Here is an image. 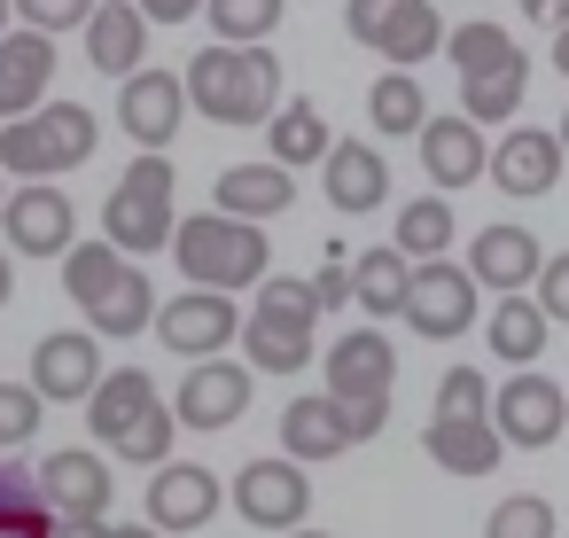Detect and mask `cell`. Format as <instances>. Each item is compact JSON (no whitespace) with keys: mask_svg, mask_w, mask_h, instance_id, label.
<instances>
[{"mask_svg":"<svg viewBox=\"0 0 569 538\" xmlns=\"http://www.w3.org/2000/svg\"><path fill=\"white\" fill-rule=\"evenodd\" d=\"M0 40H9V0H0Z\"/></svg>","mask_w":569,"mask_h":538,"instance_id":"53","label":"cell"},{"mask_svg":"<svg viewBox=\"0 0 569 538\" xmlns=\"http://www.w3.org/2000/svg\"><path fill=\"white\" fill-rule=\"evenodd\" d=\"M118 273H126V258H118L110 242H71V250H63V289H71V305H94Z\"/></svg>","mask_w":569,"mask_h":538,"instance_id":"38","label":"cell"},{"mask_svg":"<svg viewBox=\"0 0 569 538\" xmlns=\"http://www.w3.org/2000/svg\"><path fill=\"white\" fill-rule=\"evenodd\" d=\"M452 242H460V227H452V203H445V196H413V203L398 211L390 250H398L406 266H429V258H445Z\"/></svg>","mask_w":569,"mask_h":538,"instance_id":"32","label":"cell"},{"mask_svg":"<svg viewBox=\"0 0 569 538\" xmlns=\"http://www.w3.org/2000/svg\"><path fill=\"white\" fill-rule=\"evenodd\" d=\"M336 452H351V429H343V406L328 398V390H305V398H289L281 406V460H336Z\"/></svg>","mask_w":569,"mask_h":538,"instance_id":"22","label":"cell"},{"mask_svg":"<svg viewBox=\"0 0 569 538\" xmlns=\"http://www.w3.org/2000/svg\"><path fill=\"white\" fill-rule=\"evenodd\" d=\"M172 437H180L172 406H149V414H141V421H133L110 452H118V460H141V468H164V460H172Z\"/></svg>","mask_w":569,"mask_h":538,"instance_id":"40","label":"cell"},{"mask_svg":"<svg viewBox=\"0 0 569 538\" xmlns=\"http://www.w3.org/2000/svg\"><path fill=\"white\" fill-rule=\"evenodd\" d=\"M188 118V94H180V71H133L118 87V126L141 141V157H164V141L180 133Z\"/></svg>","mask_w":569,"mask_h":538,"instance_id":"16","label":"cell"},{"mask_svg":"<svg viewBox=\"0 0 569 538\" xmlns=\"http://www.w3.org/2000/svg\"><path fill=\"white\" fill-rule=\"evenodd\" d=\"M9 289H17V266H9V250H0V305H9Z\"/></svg>","mask_w":569,"mask_h":538,"instance_id":"50","label":"cell"},{"mask_svg":"<svg viewBox=\"0 0 569 538\" xmlns=\"http://www.w3.org/2000/svg\"><path fill=\"white\" fill-rule=\"evenodd\" d=\"M102 538H157L149 522H118V530H102Z\"/></svg>","mask_w":569,"mask_h":538,"instance_id":"51","label":"cell"},{"mask_svg":"<svg viewBox=\"0 0 569 538\" xmlns=\"http://www.w3.org/2000/svg\"><path fill=\"white\" fill-rule=\"evenodd\" d=\"M320 188H328V203L343 211V219H359V211H382V196H390V165H382V149L375 141H336L328 157H320Z\"/></svg>","mask_w":569,"mask_h":538,"instance_id":"21","label":"cell"},{"mask_svg":"<svg viewBox=\"0 0 569 538\" xmlns=\"http://www.w3.org/2000/svg\"><path fill=\"white\" fill-rule=\"evenodd\" d=\"M312 297H305V281H289V273H273V281H258V305L242 312V367L250 375H297V367H312Z\"/></svg>","mask_w":569,"mask_h":538,"instance_id":"4","label":"cell"},{"mask_svg":"<svg viewBox=\"0 0 569 538\" xmlns=\"http://www.w3.org/2000/svg\"><path fill=\"white\" fill-rule=\"evenodd\" d=\"M172 258H180L188 289H203V297H242V289L266 281L273 242H266V227H242V219L196 211V219L172 227Z\"/></svg>","mask_w":569,"mask_h":538,"instance_id":"2","label":"cell"},{"mask_svg":"<svg viewBox=\"0 0 569 538\" xmlns=\"http://www.w3.org/2000/svg\"><path fill=\"white\" fill-rule=\"evenodd\" d=\"M483 538H553V499H538V491L499 499L491 522H483Z\"/></svg>","mask_w":569,"mask_h":538,"instance_id":"41","label":"cell"},{"mask_svg":"<svg viewBox=\"0 0 569 538\" xmlns=\"http://www.w3.org/2000/svg\"><path fill=\"white\" fill-rule=\"evenodd\" d=\"M483 336H491V359L522 375V367H538V351H546L553 320H546V312H538L530 297H499V305H491V328H483Z\"/></svg>","mask_w":569,"mask_h":538,"instance_id":"29","label":"cell"},{"mask_svg":"<svg viewBox=\"0 0 569 538\" xmlns=\"http://www.w3.org/2000/svg\"><path fill=\"white\" fill-rule=\"evenodd\" d=\"M522 17H530V24H553V32H561V24H569V0H522Z\"/></svg>","mask_w":569,"mask_h":538,"instance_id":"47","label":"cell"},{"mask_svg":"<svg viewBox=\"0 0 569 538\" xmlns=\"http://www.w3.org/2000/svg\"><path fill=\"white\" fill-rule=\"evenodd\" d=\"M149 320H157V289H149L141 266H126V273L87 305V336H94V343H102V336H141Z\"/></svg>","mask_w":569,"mask_h":538,"instance_id":"28","label":"cell"},{"mask_svg":"<svg viewBox=\"0 0 569 538\" xmlns=\"http://www.w3.org/2000/svg\"><path fill=\"white\" fill-rule=\"evenodd\" d=\"M234 507H242V522L289 538V530H305V515H312V484H305L297 460H250V468L234 476Z\"/></svg>","mask_w":569,"mask_h":538,"instance_id":"14","label":"cell"},{"mask_svg":"<svg viewBox=\"0 0 569 538\" xmlns=\"http://www.w3.org/2000/svg\"><path fill=\"white\" fill-rule=\"evenodd\" d=\"M289 538H328V530H289Z\"/></svg>","mask_w":569,"mask_h":538,"instance_id":"54","label":"cell"},{"mask_svg":"<svg viewBox=\"0 0 569 538\" xmlns=\"http://www.w3.org/2000/svg\"><path fill=\"white\" fill-rule=\"evenodd\" d=\"M48 87H56V40L9 32V40H0V126L32 118L48 102Z\"/></svg>","mask_w":569,"mask_h":538,"instance_id":"18","label":"cell"},{"mask_svg":"<svg viewBox=\"0 0 569 538\" xmlns=\"http://www.w3.org/2000/svg\"><path fill=\"white\" fill-rule=\"evenodd\" d=\"M32 491H40V507H48L56 522H110V499H118L110 460H102V452H87V445L48 452V460H40V476H32Z\"/></svg>","mask_w":569,"mask_h":538,"instance_id":"9","label":"cell"},{"mask_svg":"<svg viewBox=\"0 0 569 538\" xmlns=\"http://www.w3.org/2000/svg\"><path fill=\"white\" fill-rule=\"evenodd\" d=\"M429 421H491V382H483L476 367H445V375H437Z\"/></svg>","mask_w":569,"mask_h":538,"instance_id":"39","label":"cell"},{"mask_svg":"<svg viewBox=\"0 0 569 538\" xmlns=\"http://www.w3.org/2000/svg\"><path fill=\"white\" fill-rule=\"evenodd\" d=\"M219 499H227V484H219L211 468H196V460H164V468L149 476V530H157V538H172V530H203V522L219 515Z\"/></svg>","mask_w":569,"mask_h":538,"instance_id":"15","label":"cell"},{"mask_svg":"<svg viewBox=\"0 0 569 538\" xmlns=\"http://www.w3.org/2000/svg\"><path fill=\"white\" fill-rule=\"evenodd\" d=\"M196 9H203V0H133V17H141V24H188Z\"/></svg>","mask_w":569,"mask_h":538,"instance_id":"46","label":"cell"},{"mask_svg":"<svg viewBox=\"0 0 569 538\" xmlns=\"http://www.w3.org/2000/svg\"><path fill=\"white\" fill-rule=\"evenodd\" d=\"M250 390H258V375L242 359H196L180 398H172V421L180 429H234L250 414Z\"/></svg>","mask_w":569,"mask_h":538,"instance_id":"13","label":"cell"},{"mask_svg":"<svg viewBox=\"0 0 569 538\" xmlns=\"http://www.w3.org/2000/svg\"><path fill=\"white\" fill-rule=\"evenodd\" d=\"M0 203H9V180H0Z\"/></svg>","mask_w":569,"mask_h":538,"instance_id":"55","label":"cell"},{"mask_svg":"<svg viewBox=\"0 0 569 538\" xmlns=\"http://www.w3.org/2000/svg\"><path fill=\"white\" fill-rule=\"evenodd\" d=\"M48 507H40V491H32V476L17 468V460H0V538H48Z\"/></svg>","mask_w":569,"mask_h":538,"instance_id":"36","label":"cell"},{"mask_svg":"<svg viewBox=\"0 0 569 538\" xmlns=\"http://www.w3.org/2000/svg\"><path fill=\"white\" fill-rule=\"evenodd\" d=\"M79 32H87V63L110 79H133L149 63V24L133 17V0H94V17Z\"/></svg>","mask_w":569,"mask_h":538,"instance_id":"23","label":"cell"},{"mask_svg":"<svg viewBox=\"0 0 569 538\" xmlns=\"http://www.w3.org/2000/svg\"><path fill=\"white\" fill-rule=\"evenodd\" d=\"M476 281H468V266H452V258H429V266H413L406 273V297H398V320L413 328V336H429V343H452V336H468L476 328Z\"/></svg>","mask_w":569,"mask_h":538,"instance_id":"7","label":"cell"},{"mask_svg":"<svg viewBox=\"0 0 569 538\" xmlns=\"http://www.w3.org/2000/svg\"><path fill=\"white\" fill-rule=\"evenodd\" d=\"M172 227H180V211H172V165H164V157H133L126 180H118L110 203H102V242L133 266V258H149V250H164Z\"/></svg>","mask_w":569,"mask_h":538,"instance_id":"5","label":"cell"},{"mask_svg":"<svg viewBox=\"0 0 569 538\" xmlns=\"http://www.w3.org/2000/svg\"><path fill=\"white\" fill-rule=\"evenodd\" d=\"M343 24L359 48L390 56V71H413L445 48V17L437 0H343Z\"/></svg>","mask_w":569,"mask_h":538,"instance_id":"6","label":"cell"},{"mask_svg":"<svg viewBox=\"0 0 569 538\" xmlns=\"http://www.w3.org/2000/svg\"><path fill=\"white\" fill-rule=\"evenodd\" d=\"M9 17H24V32L56 40V32H71V24L94 17V0H9Z\"/></svg>","mask_w":569,"mask_h":538,"instance_id":"42","label":"cell"},{"mask_svg":"<svg viewBox=\"0 0 569 538\" xmlns=\"http://www.w3.org/2000/svg\"><path fill=\"white\" fill-rule=\"evenodd\" d=\"M522 94H530V63H522V48H515V56H507V63H491L483 79H460V118L483 133V126L515 118V110H522Z\"/></svg>","mask_w":569,"mask_h":538,"instance_id":"26","label":"cell"},{"mask_svg":"<svg viewBox=\"0 0 569 538\" xmlns=\"http://www.w3.org/2000/svg\"><path fill=\"white\" fill-rule=\"evenodd\" d=\"M180 94L211 126H266L281 110V56H266V48H203V56H188Z\"/></svg>","mask_w":569,"mask_h":538,"instance_id":"1","label":"cell"},{"mask_svg":"<svg viewBox=\"0 0 569 538\" xmlns=\"http://www.w3.org/2000/svg\"><path fill=\"white\" fill-rule=\"evenodd\" d=\"M390 390H398V351H390V336H382V328L336 336V351H328V398L343 406L351 445H367V437L390 421Z\"/></svg>","mask_w":569,"mask_h":538,"instance_id":"3","label":"cell"},{"mask_svg":"<svg viewBox=\"0 0 569 538\" xmlns=\"http://www.w3.org/2000/svg\"><path fill=\"white\" fill-rule=\"evenodd\" d=\"M149 406H164V398H157V382H149L141 367H102V382H94V398H87V429H94L102 445H118Z\"/></svg>","mask_w":569,"mask_h":538,"instance_id":"25","label":"cell"},{"mask_svg":"<svg viewBox=\"0 0 569 538\" xmlns=\"http://www.w3.org/2000/svg\"><path fill=\"white\" fill-rule=\"evenodd\" d=\"M561 429H569V398H561V382H546L538 367H522V375H507V382L491 390V437H499V445L546 452Z\"/></svg>","mask_w":569,"mask_h":538,"instance_id":"8","label":"cell"},{"mask_svg":"<svg viewBox=\"0 0 569 538\" xmlns=\"http://www.w3.org/2000/svg\"><path fill=\"white\" fill-rule=\"evenodd\" d=\"M94 382H102V343H94L87 328H56V336H40V351H32V382H24L40 406H87Z\"/></svg>","mask_w":569,"mask_h":538,"instance_id":"12","label":"cell"},{"mask_svg":"<svg viewBox=\"0 0 569 538\" xmlns=\"http://www.w3.org/2000/svg\"><path fill=\"white\" fill-rule=\"evenodd\" d=\"M421 445H429V460H437L445 476H491L499 452H507V445L491 437V421H429Z\"/></svg>","mask_w":569,"mask_h":538,"instance_id":"30","label":"cell"},{"mask_svg":"<svg viewBox=\"0 0 569 538\" xmlns=\"http://www.w3.org/2000/svg\"><path fill=\"white\" fill-rule=\"evenodd\" d=\"M305 297H312V312H336V305H351V266H343V258H328V266L305 281Z\"/></svg>","mask_w":569,"mask_h":538,"instance_id":"45","label":"cell"},{"mask_svg":"<svg viewBox=\"0 0 569 538\" xmlns=\"http://www.w3.org/2000/svg\"><path fill=\"white\" fill-rule=\"evenodd\" d=\"M483 157H491V141H483L468 118H429V126H421V172L437 180V196L483 180Z\"/></svg>","mask_w":569,"mask_h":538,"instance_id":"24","label":"cell"},{"mask_svg":"<svg viewBox=\"0 0 569 538\" xmlns=\"http://www.w3.org/2000/svg\"><path fill=\"white\" fill-rule=\"evenodd\" d=\"M538 266H546V242L530 235V227H483L476 242H468V281L476 289H499V297H530V281H538Z\"/></svg>","mask_w":569,"mask_h":538,"instance_id":"17","label":"cell"},{"mask_svg":"<svg viewBox=\"0 0 569 538\" xmlns=\"http://www.w3.org/2000/svg\"><path fill=\"white\" fill-rule=\"evenodd\" d=\"M110 522H48V538H102Z\"/></svg>","mask_w":569,"mask_h":538,"instance_id":"48","label":"cell"},{"mask_svg":"<svg viewBox=\"0 0 569 538\" xmlns=\"http://www.w3.org/2000/svg\"><path fill=\"white\" fill-rule=\"evenodd\" d=\"M561 398H569V390H561Z\"/></svg>","mask_w":569,"mask_h":538,"instance_id":"56","label":"cell"},{"mask_svg":"<svg viewBox=\"0 0 569 538\" xmlns=\"http://www.w3.org/2000/svg\"><path fill=\"white\" fill-rule=\"evenodd\" d=\"M40 398L24 390V382H0V452H9V445H32L40 437Z\"/></svg>","mask_w":569,"mask_h":538,"instance_id":"43","label":"cell"},{"mask_svg":"<svg viewBox=\"0 0 569 538\" xmlns=\"http://www.w3.org/2000/svg\"><path fill=\"white\" fill-rule=\"evenodd\" d=\"M483 172H491V188H507V196H546V188L561 180V149H553V133L515 126V133H499V141H491Z\"/></svg>","mask_w":569,"mask_h":538,"instance_id":"20","label":"cell"},{"mask_svg":"<svg viewBox=\"0 0 569 538\" xmlns=\"http://www.w3.org/2000/svg\"><path fill=\"white\" fill-rule=\"evenodd\" d=\"M0 235H9V250H24V258H63L79 242V211H71V196L56 180H32V188H17L0 203Z\"/></svg>","mask_w":569,"mask_h":538,"instance_id":"11","label":"cell"},{"mask_svg":"<svg viewBox=\"0 0 569 538\" xmlns=\"http://www.w3.org/2000/svg\"><path fill=\"white\" fill-rule=\"evenodd\" d=\"M553 71H561V79H569V24H561V32H553Z\"/></svg>","mask_w":569,"mask_h":538,"instance_id":"49","label":"cell"},{"mask_svg":"<svg viewBox=\"0 0 569 538\" xmlns=\"http://www.w3.org/2000/svg\"><path fill=\"white\" fill-rule=\"evenodd\" d=\"M32 126H40V141H48V165H56V172L87 165V157H94V141H102V126H94V110H87V102H40V110H32Z\"/></svg>","mask_w":569,"mask_h":538,"instance_id":"33","label":"cell"},{"mask_svg":"<svg viewBox=\"0 0 569 538\" xmlns=\"http://www.w3.org/2000/svg\"><path fill=\"white\" fill-rule=\"evenodd\" d=\"M445 56H452V71H460V79H483L491 63H507V56H515V40H507V24H483V17H476V24L445 32Z\"/></svg>","mask_w":569,"mask_h":538,"instance_id":"37","label":"cell"},{"mask_svg":"<svg viewBox=\"0 0 569 538\" xmlns=\"http://www.w3.org/2000/svg\"><path fill=\"white\" fill-rule=\"evenodd\" d=\"M406 258L390 250V242H375V250H359V266H351V305L359 312H375V320H390L398 312V297H406Z\"/></svg>","mask_w":569,"mask_h":538,"instance_id":"34","label":"cell"},{"mask_svg":"<svg viewBox=\"0 0 569 538\" xmlns=\"http://www.w3.org/2000/svg\"><path fill=\"white\" fill-rule=\"evenodd\" d=\"M157 343L172 351V359H219L234 336H242V305L234 297H203V289H188V297H157Z\"/></svg>","mask_w":569,"mask_h":538,"instance_id":"10","label":"cell"},{"mask_svg":"<svg viewBox=\"0 0 569 538\" xmlns=\"http://www.w3.org/2000/svg\"><path fill=\"white\" fill-rule=\"evenodd\" d=\"M553 149H561V157H569V110H561V126H553Z\"/></svg>","mask_w":569,"mask_h":538,"instance_id":"52","label":"cell"},{"mask_svg":"<svg viewBox=\"0 0 569 538\" xmlns=\"http://www.w3.org/2000/svg\"><path fill=\"white\" fill-rule=\"evenodd\" d=\"M367 126H375L382 141L421 133V126H429V94H421V79H413V71H382V79L367 87Z\"/></svg>","mask_w":569,"mask_h":538,"instance_id":"31","label":"cell"},{"mask_svg":"<svg viewBox=\"0 0 569 538\" xmlns=\"http://www.w3.org/2000/svg\"><path fill=\"white\" fill-rule=\"evenodd\" d=\"M297 203V180L281 172V165H227L219 172V188H211V211L219 219H242V227H266V219H281Z\"/></svg>","mask_w":569,"mask_h":538,"instance_id":"19","label":"cell"},{"mask_svg":"<svg viewBox=\"0 0 569 538\" xmlns=\"http://www.w3.org/2000/svg\"><path fill=\"white\" fill-rule=\"evenodd\" d=\"M203 9H211L219 48H258L281 32V0H203Z\"/></svg>","mask_w":569,"mask_h":538,"instance_id":"35","label":"cell"},{"mask_svg":"<svg viewBox=\"0 0 569 538\" xmlns=\"http://www.w3.org/2000/svg\"><path fill=\"white\" fill-rule=\"evenodd\" d=\"M266 141H273L266 165H281V172H305V165H320V157L336 149V133H328V118H320L312 102H281V110L266 118Z\"/></svg>","mask_w":569,"mask_h":538,"instance_id":"27","label":"cell"},{"mask_svg":"<svg viewBox=\"0 0 569 538\" xmlns=\"http://www.w3.org/2000/svg\"><path fill=\"white\" fill-rule=\"evenodd\" d=\"M530 289H538L530 305H538L546 320H569V250H553V258L538 266V281H530Z\"/></svg>","mask_w":569,"mask_h":538,"instance_id":"44","label":"cell"}]
</instances>
